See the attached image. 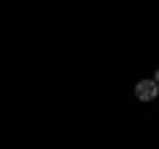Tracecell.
<instances>
[{
  "mask_svg": "<svg viewBox=\"0 0 159 149\" xmlns=\"http://www.w3.org/2000/svg\"><path fill=\"white\" fill-rule=\"evenodd\" d=\"M135 96L141 99V101H151V99L159 96V85L154 80H141L135 85Z\"/></svg>",
  "mask_w": 159,
  "mask_h": 149,
  "instance_id": "obj_1",
  "label": "cell"
},
{
  "mask_svg": "<svg viewBox=\"0 0 159 149\" xmlns=\"http://www.w3.org/2000/svg\"><path fill=\"white\" fill-rule=\"evenodd\" d=\"M154 83H157V85H159V69H157V74H154Z\"/></svg>",
  "mask_w": 159,
  "mask_h": 149,
  "instance_id": "obj_2",
  "label": "cell"
}]
</instances>
